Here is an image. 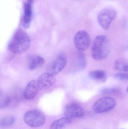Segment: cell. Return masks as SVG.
Wrapping results in <instances>:
<instances>
[{
    "label": "cell",
    "mask_w": 128,
    "mask_h": 129,
    "mask_svg": "<svg viewBox=\"0 0 128 129\" xmlns=\"http://www.w3.org/2000/svg\"><path fill=\"white\" fill-rule=\"evenodd\" d=\"M127 92H128V87H127Z\"/></svg>",
    "instance_id": "cell-21"
},
{
    "label": "cell",
    "mask_w": 128,
    "mask_h": 129,
    "mask_svg": "<svg viewBox=\"0 0 128 129\" xmlns=\"http://www.w3.org/2000/svg\"><path fill=\"white\" fill-rule=\"evenodd\" d=\"M11 102V99L10 97L8 96H4L3 99H1V108H5L10 106Z\"/></svg>",
    "instance_id": "cell-19"
},
{
    "label": "cell",
    "mask_w": 128,
    "mask_h": 129,
    "mask_svg": "<svg viewBox=\"0 0 128 129\" xmlns=\"http://www.w3.org/2000/svg\"><path fill=\"white\" fill-rule=\"evenodd\" d=\"M74 42L75 47L79 51H85L91 45V38L86 31L80 30L75 34Z\"/></svg>",
    "instance_id": "cell-5"
},
{
    "label": "cell",
    "mask_w": 128,
    "mask_h": 129,
    "mask_svg": "<svg viewBox=\"0 0 128 129\" xmlns=\"http://www.w3.org/2000/svg\"><path fill=\"white\" fill-rule=\"evenodd\" d=\"M86 59L85 55L82 53H80L76 61V68L78 70H83L86 66Z\"/></svg>",
    "instance_id": "cell-16"
},
{
    "label": "cell",
    "mask_w": 128,
    "mask_h": 129,
    "mask_svg": "<svg viewBox=\"0 0 128 129\" xmlns=\"http://www.w3.org/2000/svg\"><path fill=\"white\" fill-rule=\"evenodd\" d=\"M55 77L50 73L42 74L38 79V83L40 88L48 89L53 85L56 82Z\"/></svg>",
    "instance_id": "cell-10"
},
{
    "label": "cell",
    "mask_w": 128,
    "mask_h": 129,
    "mask_svg": "<svg viewBox=\"0 0 128 129\" xmlns=\"http://www.w3.org/2000/svg\"><path fill=\"white\" fill-rule=\"evenodd\" d=\"M101 92L105 94L119 95L121 94V91L116 88H104L101 89Z\"/></svg>",
    "instance_id": "cell-18"
},
{
    "label": "cell",
    "mask_w": 128,
    "mask_h": 129,
    "mask_svg": "<svg viewBox=\"0 0 128 129\" xmlns=\"http://www.w3.org/2000/svg\"><path fill=\"white\" fill-rule=\"evenodd\" d=\"M71 120L70 119L65 117L62 118L54 121L50 125V129H62L66 125L70 123Z\"/></svg>",
    "instance_id": "cell-14"
},
{
    "label": "cell",
    "mask_w": 128,
    "mask_h": 129,
    "mask_svg": "<svg viewBox=\"0 0 128 129\" xmlns=\"http://www.w3.org/2000/svg\"><path fill=\"white\" fill-rule=\"evenodd\" d=\"M116 15V12L112 8H107L100 11L97 16L100 25L103 29L107 30Z\"/></svg>",
    "instance_id": "cell-6"
},
{
    "label": "cell",
    "mask_w": 128,
    "mask_h": 129,
    "mask_svg": "<svg viewBox=\"0 0 128 129\" xmlns=\"http://www.w3.org/2000/svg\"><path fill=\"white\" fill-rule=\"evenodd\" d=\"M33 2V0H26L24 4L22 25L26 29H28L29 28L31 22Z\"/></svg>",
    "instance_id": "cell-8"
},
{
    "label": "cell",
    "mask_w": 128,
    "mask_h": 129,
    "mask_svg": "<svg viewBox=\"0 0 128 129\" xmlns=\"http://www.w3.org/2000/svg\"><path fill=\"white\" fill-rule=\"evenodd\" d=\"M114 77L119 80L127 81L128 80V74L117 73L114 74Z\"/></svg>",
    "instance_id": "cell-20"
},
{
    "label": "cell",
    "mask_w": 128,
    "mask_h": 129,
    "mask_svg": "<svg viewBox=\"0 0 128 129\" xmlns=\"http://www.w3.org/2000/svg\"><path fill=\"white\" fill-rule=\"evenodd\" d=\"M40 87L37 81L32 80L26 86L23 92V97L26 100H32L35 98L37 94Z\"/></svg>",
    "instance_id": "cell-9"
},
{
    "label": "cell",
    "mask_w": 128,
    "mask_h": 129,
    "mask_svg": "<svg viewBox=\"0 0 128 129\" xmlns=\"http://www.w3.org/2000/svg\"><path fill=\"white\" fill-rule=\"evenodd\" d=\"M30 39L25 31L19 29L14 33L8 45V50L15 54L25 53L29 48Z\"/></svg>",
    "instance_id": "cell-2"
},
{
    "label": "cell",
    "mask_w": 128,
    "mask_h": 129,
    "mask_svg": "<svg viewBox=\"0 0 128 129\" xmlns=\"http://www.w3.org/2000/svg\"><path fill=\"white\" fill-rule=\"evenodd\" d=\"M110 52L109 41L107 36L101 35L94 39L91 46V53L94 59L101 61L106 59Z\"/></svg>",
    "instance_id": "cell-1"
},
{
    "label": "cell",
    "mask_w": 128,
    "mask_h": 129,
    "mask_svg": "<svg viewBox=\"0 0 128 129\" xmlns=\"http://www.w3.org/2000/svg\"><path fill=\"white\" fill-rule=\"evenodd\" d=\"M64 113L66 117L70 119L82 117L84 115L82 108L78 104L74 103L69 104L65 107Z\"/></svg>",
    "instance_id": "cell-7"
},
{
    "label": "cell",
    "mask_w": 128,
    "mask_h": 129,
    "mask_svg": "<svg viewBox=\"0 0 128 129\" xmlns=\"http://www.w3.org/2000/svg\"><path fill=\"white\" fill-rule=\"evenodd\" d=\"M116 101L115 99L106 96L98 100L93 105V111L96 113H103L108 112L115 108Z\"/></svg>",
    "instance_id": "cell-4"
},
{
    "label": "cell",
    "mask_w": 128,
    "mask_h": 129,
    "mask_svg": "<svg viewBox=\"0 0 128 129\" xmlns=\"http://www.w3.org/2000/svg\"><path fill=\"white\" fill-rule=\"evenodd\" d=\"M67 62V58L64 54L59 55L51 65L50 73L53 76L57 75L65 67Z\"/></svg>",
    "instance_id": "cell-11"
},
{
    "label": "cell",
    "mask_w": 128,
    "mask_h": 129,
    "mask_svg": "<svg viewBox=\"0 0 128 129\" xmlns=\"http://www.w3.org/2000/svg\"><path fill=\"white\" fill-rule=\"evenodd\" d=\"M89 76L92 79L100 82H104L107 78L106 73L103 70H95L90 71Z\"/></svg>",
    "instance_id": "cell-13"
},
{
    "label": "cell",
    "mask_w": 128,
    "mask_h": 129,
    "mask_svg": "<svg viewBox=\"0 0 128 129\" xmlns=\"http://www.w3.org/2000/svg\"><path fill=\"white\" fill-rule=\"evenodd\" d=\"M45 62L44 59L42 57L37 55H32L28 59L27 65L30 70H34L42 67Z\"/></svg>",
    "instance_id": "cell-12"
},
{
    "label": "cell",
    "mask_w": 128,
    "mask_h": 129,
    "mask_svg": "<svg viewBox=\"0 0 128 129\" xmlns=\"http://www.w3.org/2000/svg\"><path fill=\"white\" fill-rule=\"evenodd\" d=\"M45 117L44 114L37 110L29 111L25 114L23 120L31 127H40L44 124Z\"/></svg>",
    "instance_id": "cell-3"
},
{
    "label": "cell",
    "mask_w": 128,
    "mask_h": 129,
    "mask_svg": "<svg viewBox=\"0 0 128 129\" xmlns=\"http://www.w3.org/2000/svg\"><path fill=\"white\" fill-rule=\"evenodd\" d=\"M15 121L16 118L14 117H7L1 120L0 125L2 127L9 126L13 124Z\"/></svg>",
    "instance_id": "cell-17"
},
{
    "label": "cell",
    "mask_w": 128,
    "mask_h": 129,
    "mask_svg": "<svg viewBox=\"0 0 128 129\" xmlns=\"http://www.w3.org/2000/svg\"><path fill=\"white\" fill-rule=\"evenodd\" d=\"M113 68L115 70L128 72V62L123 59H119L115 62Z\"/></svg>",
    "instance_id": "cell-15"
}]
</instances>
